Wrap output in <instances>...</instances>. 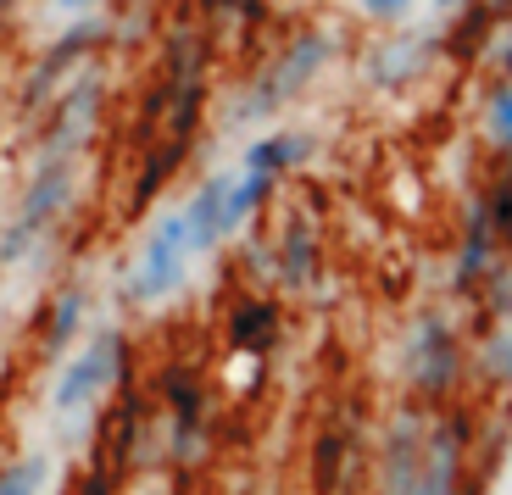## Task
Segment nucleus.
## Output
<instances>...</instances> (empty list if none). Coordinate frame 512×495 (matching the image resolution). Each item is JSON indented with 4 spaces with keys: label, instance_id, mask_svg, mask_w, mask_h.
I'll list each match as a JSON object with an SVG mask.
<instances>
[{
    "label": "nucleus",
    "instance_id": "1",
    "mask_svg": "<svg viewBox=\"0 0 512 495\" xmlns=\"http://www.w3.org/2000/svg\"><path fill=\"white\" fill-rule=\"evenodd\" d=\"M340 34L329 23H301L295 34H284L251 73L234 84V95L223 101V128H273L290 106H301L312 89L323 84L334 62H340Z\"/></svg>",
    "mask_w": 512,
    "mask_h": 495
},
{
    "label": "nucleus",
    "instance_id": "2",
    "mask_svg": "<svg viewBox=\"0 0 512 495\" xmlns=\"http://www.w3.org/2000/svg\"><path fill=\"white\" fill-rule=\"evenodd\" d=\"M446 67V28L429 12L423 23H396V28H373V39L357 56V78L384 95V101H401L412 89H423L429 78Z\"/></svg>",
    "mask_w": 512,
    "mask_h": 495
},
{
    "label": "nucleus",
    "instance_id": "3",
    "mask_svg": "<svg viewBox=\"0 0 512 495\" xmlns=\"http://www.w3.org/2000/svg\"><path fill=\"white\" fill-rule=\"evenodd\" d=\"M78 167H84V156H28V178H23V190H17V206H12V217L0 223V267L23 262V256L73 212Z\"/></svg>",
    "mask_w": 512,
    "mask_h": 495
},
{
    "label": "nucleus",
    "instance_id": "4",
    "mask_svg": "<svg viewBox=\"0 0 512 495\" xmlns=\"http://www.w3.org/2000/svg\"><path fill=\"white\" fill-rule=\"evenodd\" d=\"M106 106H112V73H106V62L78 67L51 101H45V112L34 117V145H28V156H90L95 134L106 123Z\"/></svg>",
    "mask_w": 512,
    "mask_h": 495
},
{
    "label": "nucleus",
    "instance_id": "5",
    "mask_svg": "<svg viewBox=\"0 0 512 495\" xmlns=\"http://www.w3.org/2000/svg\"><path fill=\"white\" fill-rule=\"evenodd\" d=\"M117 45V23L112 17H101V12H90V17H67L62 28H56L45 45L34 51V62H28V73H23V84H17V112L34 123L39 112H45V101H51L56 89L67 84V78L78 73V67H90V62H101L106 51Z\"/></svg>",
    "mask_w": 512,
    "mask_h": 495
},
{
    "label": "nucleus",
    "instance_id": "6",
    "mask_svg": "<svg viewBox=\"0 0 512 495\" xmlns=\"http://www.w3.org/2000/svg\"><path fill=\"white\" fill-rule=\"evenodd\" d=\"M123 379H128V334L117 329V323L112 329H90L62 356V373H56V384H51V412L73 429V418H84V412H90L106 390H117Z\"/></svg>",
    "mask_w": 512,
    "mask_h": 495
},
{
    "label": "nucleus",
    "instance_id": "7",
    "mask_svg": "<svg viewBox=\"0 0 512 495\" xmlns=\"http://www.w3.org/2000/svg\"><path fill=\"white\" fill-rule=\"evenodd\" d=\"M190 262H195V251H190V234H184V212L179 206H162V212L151 217V229H145L134 262H128L123 295L134 306L173 301V295L184 290V279H190Z\"/></svg>",
    "mask_w": 512,
    "mask_h": 495
},
{
    "label": "nucleus",
    "instance_id": "8",
    "mask_svg": "<svg viewBox=\"0 0 512 495\" xmlns=\"http://www.w3.org/2000/svg\"><path fill=\"white\" fill-rule=\"evenodd\" d=\"M462 379V340L446 312H423L407 334V384L418 401H446Z\"/></svg>",
    "mask_w": 512,
    "mask_h": 495
},
{
    "label": "nucleus",
    "instance_id": "9",
    "mask_svg": "<svg viewBox=\"0 0 512 495\" xmlns=\"http://www.w3.org/2000/svg\"><path fill=\"white\" fill-rule=\"evenodd\" d=\"M496 262H501V240H496V229H490V212H485V201H479V190H474L468 195V212H462L457 256H451V295L474 301V295L485 290V279H490Z\"/></svg>",
    "mask_w": 512,
    "mask_h": 495
},
{
    "label": "nucleus",
    "instance_id": "10",
    "mask_svg": "<svg viewBox=\"0 0 512 495\" xmlns=\"http://www.w3.org/2000/svg\"><path fill=\"white\" fill-rule=\"evenodd\" d=\"M323 273V245H318V229H312L307 212H284L279 217V240H273V279L284 290H312Z\"/></svg>",
    "mask_w": 512,
    "mask_h": 495
},
{
    "label": "nucleus",
    "instance_id": "11",
    "mask_svg": "<svg viewBox=\"0 0 512 495\" xmlns=\"http://www.w3.org/2000/svg\"><path fill=\"white\" fill-rule=\"evenodd\" d=\"M312 151H318V140H312V128H290V123H273L262 128V134H251L240 151V173H262V178H290L301 173V167L312 162Z\"/></svg>",
    "mask_w": 512,
    "mask_h": 495
},
{
    "label": "nucleus",
    "instance_id": "12",
    "mask_svg": "<svg viewBox=\"0 0 512 495\" xmlns=\"http://www.w3.org/2000/svg\"><path fill=\"white\" fill-rule=\"evenodd\" d=\"M162 401H167V440L184 462L201 457L206 445V390L190 379L184 368H167L162 373Z\"/></svg>",
    "mask_w": 512,
    "mask_h": 495
},
{
    "label": "nucleus",
    "instance_id": "13",
    "mask_svg": "<svg viewBox=\"0 0 512 495\" xmlns=\"http://www.w3.org/2000/svg\"><path fill=\"white\" fill-rule=\"evenodd\" d=\"M423 451H429V423H423L412 407L396 412L390 440H384V495H418Z\"/></svg>",
    "mask_w": 512,
    "mask_h": 495
},
{
    "label": "nucleus",
    "instance_id": "14",
    "mask_svg": "<svg viewBox=\"0 0 512 495\" xmlns=\"http://www.w3.org/2000/svg\"><path fill=\"white\" fill-rule=\"evenodd\" d=\"M223 195H229V173H206L201 184L190 190V201L179 206V212H184V234H190V251L195 256H212L223 240H229Z\"/></svg>",
    "mask_w": 512,
    "mask_h": 495
},
{
    "label": "nucleus",
    "instance_id": "15",
    "mask_svg": "<svg viewBox=\"0 0 512 495\" xmlns=\"http://www.w3.org/2000/svg\"><path fill=\"white\" fill-rule=\"evenodd\" d=\"M90 306H95V295H90V284H62L56 290V301H51V312H45V356L51 362H62L67 351H73L84 334H90Z\"/></svg>",
    "mask_w": 512,
    "mask_h": 495
},
{
    "label": "nucleus",
    "instance_id": "16",
    "mask_svg": "<svg viewBox=\"0 0 512 495\" xmlns=\"http://www.w3.org/2000/svg\"><path fill=\"white\" fill-rule=\"evenodd\" d=\"M284 334V318H279V306L268 301V295H240L229 312V345L240 356H268L273 345H279Z\"/></svg>",
    "mask_w": 512,
    "mask_h": 495
},
{
    "label": "nucleus",
    "instance_id": "17",
    "mask_svg": "<svg viewBox=\"0 0 512 495\" xmlns=\"http://www.w3.org/2000/svg\"><path fill=\"white\" fill-rule=\"evenodd\" d=\"M479 134L496 156H512V84L490 73L485 95H479Z\"/></svg>",
    "mask_w": 512,
    "mask_h": 495
},
{
    "label": "nucleus",
    "instance_id": "18",
    "mask_svg": "<svg viewBox=\"0 0 512 495\" xmlns=\"http://www.w3.org/2000/svg\"><path fill=\"white\" fill-rule=\"evenodd\" d=\"M273 178H262V173H240L234 167L229 173V195H223V217H229V234H240L251 217H262V206L273 201Z\"/></svg>",
    "mask_w": 512,
    "mask_h": 495
},
{
    "label": "nucleus",
    "instance_id": "19",
    "mask_svg": "<svg viewBox=\"0 0 512 495\" xmlns=\"http://www.w3.org/2000/svg\"><path fill=\"white\" fill-rule=\"evenodd\" d=\"M206 12V28L218 34V28H229V34H256V28L268 23V0H201Z\"/></svg>",
    "mask_w": 512,
    "mask_h": 495
},
{
    "label": "nucleus",
    "instance_id": "20",
    "mask_svg": "<svg viewBox=\"0 0 512 495\" xmlns=\"http://www.w3.org/2000/svg\"><path fill=\"white\" fill-rule=\"evenodd\" d=\"M479 201H485V212H490V229H496V240L507 245V240H512V156H501L496 178L479 190Z\"/></svg>",
    "mask_w": 512,
    "mask_h": 495
},
{
    "label": "nucleus",
    "instance_id": "21",
    "mask_svg": "<svg viewBox=\"0 0 512 495\" xmlns=\"http://www.w3.org/2000/svg\"><path fill=\"white\" fill-rule=\"evenodd\" d=\"M340 462H346V434L323 429L318 434V451H312V484H318V495L340 490Z\"/></svg>",
    "mask_w": 512,
    "mask_h": 495
},
{
    "label": "nucleus",
    "instance_id": "22",
    "mask_svg": "<svg viewBox=\"0 0 512 495\" xmlns=\"http://www.w3.org/2000/svg\"><path fill=\"white\" fill-rule=\"evenodd\" d=\"M45 479H51V462L39 457H17L12 468L0 473V495H45Z\"/></svg>",
    "mask_w": 512,
    "mask_h": 495
},
{
    "label": "nucleus",
    "instance_id": "23",
    "mask_svg": "<svg viewBox=\"0 0 512 495\" xmlns=\"http://www.w3.org/2000/svg\"><path fill=\"white\" fill-rule=\"evenodd\" d=\"M479 301H485L490 323H512V262L490 267V279H485V290H479Z\"/></svg>",
    "mask_w": 512,
    "mask_h": 495
},
{
    "label": "nucleus",
    "instance_id": "24",
    "mask_svg": "<svg viewBox=\"0 0 512 495\" xmlns=\"http://www.w3.org/2000/svg\"><path fill=\"white\" fill-rule=\"evenodd\" d=\"M418 6H423V0H357L362 23H373V28H396V23H412V17H418Z\"/></svg>",
    "mask_w": 512,
    "mask_h": 495
},
{
    "label": "nucleus",
    "instance_id": "25",
    "mask_svg": "<svg viewBox=\"0 0 512 495\" xmlns=\"http://www.w3.org/2000/svg\"><path fill=\"white\" fill-rule=\"evenodd\" d=\"M485 62H490V73H496V78H507V84H512V23L501 28V39L490 45V56H485Z\"/></svg>",
    "mask_w": 512,
    "mask_h": 495
},
{
    "label": "nucleus",
    "instance_id": "26",
    "mask_svg": "<svg viewBox=\"0 0 512 495\" xmlns=\"http://www.w3.org/2000/svg\"><path fill=\"white\" fill-rule=\"evenodd\" d=\"M106 0H51V12L56 17H90V12H101Z\"/></svg>",
    "mask_w": 512,
    "mask_h": 495
},
{
    "label": "nucleus",
    "instance_id": "27",
    "mask_svg": "<svg viewBox=\"0 0 512 495\" xmlns=\"http://www.w3.org/2000/svg\"><path fill=\"white\" fill-rule=\"evenodd\" d=\"M457 6H468V0H429V12H435V17H451Z\"/></svg>",
    "mask_w": 512,
    "mask_h": 495
},
{
    "label": "nucleus",
    "instance_id": "28",
    "mask_svg": "<svg viewBox=\"0 0 512 495\" xmlns=\"http://www.w3.org/2000/svg\"><path fill=\"white\" fill-rule=\"evenodd\" d=\"M17 6H23V0H0V28L12 23V12H17Z\"/></svg>",
    "mask_w": 512,
    "mask_h": 495
}]
</instances>
